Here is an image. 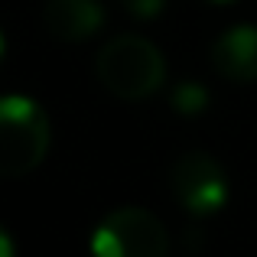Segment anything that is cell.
Segmentation results:
<instances>
[{"label": "cell", "instance_id": "1", "mask_svg": "<svg viewBox=\"0 0 257 257\" xmlns=\"http://www.w3.org/2000/svg\"><path fill=\"white\" fill-rule=\"evenodd\" d=\"M98 82L117 101H147L166 78V59L147 36L120 33L98 52Z\"/></svg>", "mask_w": 257, "mask_h": 257}, {"label": "cell", "instance_id": "2", "mask_svg": "<svg viewBox=\"0 0 257 257\" xmlns=\"http://www.w3.org/2000/svg\"><path fill=\"white\" fill-rule=\"evenodd\" d=\"M52 127L33 98H0V179H20L33 173L49 153Z\"/></svg>", "mask_w": 257, "mask_h": 257}, {"label": "cell", "instance_id": "3", "mask_svg": "<svg viewBox=\"0 0 257 257\" xmlns=\"http://www.w3.org/2000/svg\"><path fill=\"white\" fill-rule=\"evenodd\" d=\"M170 238L163 221L140 205L111 212L91 234V257H166Z\"/></svg>", "mask_w": 257, "mask_h": 257}, {"label": "cell", "instance_id": "4", "mask_svg": "<svg viewBox=\"0 0 257 257\" xmlns=\"http://www.w3.org/2000/svg\"><path fill=\"white\" fill-rule=\"evenodd\" d=\"M170 186L173 195L189 215L195 218H205V215H215L228 205V195H231V186H228V173L221 170V163L215 157L202 150L182 153L173 163L170 173Z\"/></svg>", "mask_w": 257, "mask_h": 257}, {"label": "cell", "instance_id": "5", "mask_svg": "<svg viewBox=\"0 0 257 257\" xmlns=\"http://www.w3.org/2000/svg\"><path fill=\"white\" fill-rule=\"evenodd\" d=\"M43 23L62 43H82L101 30L104 7L98 0H46Z\"/></svg>", "mask_w": 257, "mask_h": 257}, {"label": "cell", "instance_id": "6", "mask_svg": "<svg viewBox=\"0 0 257 257\" xmlns=\"http://www.w3.org/2000/svg\"><path fill=\"white\" fill-rule=\"evenodd\" d=\"M212 65L228 82H257V26H231L212 46Z\"/></svg>", "mask_w": 257, "mask_h": 257}, {"label": "cell", "instance_id": "7", "mask_svg": "<svg viewBox=\"0 0 257 257\" xmlns=\"http://www.w3.org/2000/svg\"><path fill=\"white\" fill-rule=\"evenodd\" d=\"M170 101H173V111H179V114H199L208 107V91L195 82H182V85H176Z\"/></svg>", "mask_w": 257, "mask_h": 257}, {"label": "cell", "instance_id": "8", "mask_svg": "<svg viewBox=\"0 0 257 257\" xmlns=\"http://www.w3.org/2000/svg\"><path fill=\"white\" fill-rule=\"evenodd\" d=\"M124 4V10L127 13H134V17H140V20H153L160 10L166 7V0H120Z\"/></svg>", "mask_w": 257, "mask_h": 257}, {"label": "cell", "instance_id": "9", "mask_svg": "<svg viewBox=\"0 0 257 257\" xmlns=\"http://www.w3.org/2000/svg\"><path fill=\"white\" fill-rule=\"evenodd\" d=\"M0 257H17V247H13V238L4 225H0Z\"/></svg>", "mask_w": 257, "mask_h": 257}, {"label": "cell", "instance_id": "10", "mask_svg": "<svg viewBox=\"0 0 257 257\" xmlns=\"http://www.w3.org/2000/svg\"><path fill=\"white\" fill-rule=\"evenodd\" d=\"M4 56H7V36L0 33V62H4Z\"/></svg>", "mask_w": 257, "mask_h": 257}, {"label": "cell", "instance_id": "11", "mask_svg": "<svg viewBox=\"0 0 257 257\" xmlns=\"http://www.w3.org/2000/svg\"><path fill=\"white\" fill-rule=\"evenodd\" d=\"M212 4H231V0H212Z\"/></svg>", "mask_w": 257, "mask_h": 257}]
</instances>
